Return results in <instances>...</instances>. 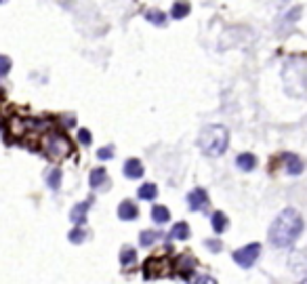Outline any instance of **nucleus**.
Wrapping results in <instances>:
<instances>
[{
	"label": "nucleus",
	"instance_id": "obj_1",
	"mask_svg": "<svg viewBox=\"0 0 307 284\" xmlns=\"http://www.w3.org/2000/svg\"><path fill=\"white\" fill-rule=\"evenodd\" d=\"M303 232V217L294 208H284L269 228V240L278 248H288Z\"/></svg>",
	"mask_w": 307,
	"mask_h": 284
},
{
	"label": "nucleus",
	"instance_id": "obj_2",
	"mask_svg": "<svg viewBox=\"0 0 307 284\" xmlns=\"http://www.w3.org/2000/svg\"><path fill=\"white\" fill-rule=\"evenodd\" d=\"M198 146L206 156H221L229 146V131L223 124H208L200 131Z\"/></svg>",
	"mask_w": 307,
	"mask_h": 284
},
{
	"label": "nucleus",
	"instance_id": "obj_3",
	"mask_svg": "<svg viewBox=\"0 0 307 284\" xmlns=\"http://www.w3.org/2000/svg\"><path fill=\"white\" fill-rule=\"evenodd\" d=\"M40 146H42V152L51 160H61V158H65V156L72 154V144H69V139L63 133H59V131L46 133L42 137V141H40Z\"/></svg>",
	"mask_w": 307,
	"mask_h": 284
},
{
	"label": "nucleus",
	"instance_id": "obj_4",
	"mask_svg": "<svg viewBox=\"0 0 307 284\" xmlns=\"http://www.w3.org/2000/svg\"><path fill=\"white\" fill-rule=\"evenodd\" d=\"M259 255H261V244H259V242H251V244L238 248V251H234L232 259H234V263L240 265L242 269H251L257 263Z\"/></svg>",
	"mask_w": 307,
	"mask_h": 284
},
{
	"label": "nucleus",
	"instance_id": "obj_5",
	"mask_svg": "<svg viewBox=\"0 0 307 284\" xmlns=\"http://www.w3.org/2000/svg\"><path fill=\"white\" fill-rule=\"evenodd\" d=\"M143 274H145V278H164V276L173 274V265H171L169 259L149 257L143 263Z\"/></svg>",
	"mask_w": 307,
	"mask_h": 284
},
{
	"label": "nucleus",
	"instance_id": "obj_6",
	"mask_svg": "<svg viewBox=\"0 0 307 284\" xmlns=\"http://www.w3.org/2000/svg\"><path fill=\"white\" fill-rule=\"evenodd\" d=\"M187 206H190V210H202L204 206H208V192L204 187H196L192 189L190 194H187Z\"/></svg>",
	"mask_w": 307,
	"mask_h": 284
},
{
	"label": "nucleus",
	"instance_id": "obj_7",
	"mask_svg": "<svg viewBox=\"0 0 307 284\" xmlns=\"http://www.w3.org/2000/svg\"><path fill=\"white\" fill-rule=\"evenodd\" d=\"M194 265H196V259L190 255V253H183L179 259H177V265H175V269H179V274L187 280L192 274H194Z\"/></svg>",
	"mask_w": 307,
	"mask_h": 284
},
{
	"label": "nucleus",
	"instance_id": "obj_8",
	"mask_svg": "<svg viewBox=\"0 0 307 284\" xmlns=\"http://www.w3.org/2000/svg\"><path fill=\"white\" fill-rule=\"evenodd\" d=\"M93 204V198L85 200V202H80L72 208V212H69V219H72V223H76V226H85V221H87V210L91 208Z\"/></svg>",
	"mask_w": 307,
	"mask_h": 284
},
{
	"label": "nucleus",
	"instance_id": "obj_9",
	"mask_svg": "<svg viewBox=\"0 0 307 284\" xmlns=\"http://www.w3.org/2000/svg\"><path fill=\"white\" fill-rule=\"evenodd\" d=\"M137 215H139L137 204L131 202V200H122L120 206H118V217L122 221H133V219H137Z\"/></svg>",
	"mask_w": 307,
	"mask_h": 284
},
{
	"label": "nucleus",
	"instance_id": "obj_10",
	"mask_svg": "<svg viewBox=\"0 0 307 284\" xmlns=\"http://www.w3.org/2000/svg\"><path fill=\"white\" fill-rule=\"evenodd\" d=\"M124 175L128 179H139V177H143V164H141L139 158H128L124 162Z\"/></svg>",
	"mask_w": 307,
	"mask_h": 284
},
{
	"label": "nucleus",
	"instance_id": "obj_11",
	"mask_svg": "<svg viewBox=\"0 0 307 284\" xmlns=\"http://www.w3.org/2000/svg\"><path fill=\"white\" fill-rule=\"evenodd\" d=\"M236 167H238L240 171H253L255 167H257V158H255V154H251V152H242V154H238L236 156Z\"/></svg>",
	"mask_w": 307,
	"mask_h": 284
},
{
	"label": "nucleus",
	"instance_id": "obj_12",
	"mask_svg": "<svg viewBox=\"0 0 307 284\" xmlns=\"http://www.w3.org/2000/svg\"><path fill=\"white\" fill-rule=\"evenodd\" d=\"M284 162H286V171L290 173V175H301L303 173V169H305V164H303V160L297 156V154H284Z\"/></svg>",
	"mask_w": 307,
	"mask_h": 284
},
{
	"label": "nucleus",
	"instance_id": "obj_13",
	"mask_svg": "<svg viewBox=\"0 0 307 284\" xmlns=\"http://www.w3.org/2000/svg\"><path fill=\"white\" fill-rule=\"evenodd\" d=\"M89 183H91V187H93V189H97V187H101V185L108 187L110 179H108V173H105V169H101V167L93 169V171H91V175H89Z\"/></svg>",
	"mask_w": 307,
	"mask_h": 284
},
{
	"label": "nucleus",
	"instance_id": "obj_14",
	"mask_svg": "<svg viewBox=\"0 0 307 284\" xmlns=\"http://www.w3.org/2000/svg\"><path fill=\"white\" fill-rule=\"evenodd\" d=\"M210 226L215 230V234H223L229 228V219L223 210H217V212H212V217H210Z\"/></svg>",
	"mask_w": 307,
	"mask_h": 284
},
{
	"label": "nucleus",
	"instance_id": "obj_15",
	"mask_svg": "<svg viewBox=\"0 0 307 284\" xmlns=\"http://www.w3.org/2000/svg\"><path fill=\"white\" fill-rule=\"evenodd\" d=\"M169 236H171V238H175V240H187V238H190V226H187L185 221L175 223V226L171 228V232H169Z\"/></svg>",
	"mask_w": 307,
	"mask_h": 284
},
{
	"label": "nucleus",
	"instance_id": "obj_16",
	"mask_svg": "<svg viewBox=\"0 0 307 284\" xmlns=\"http://www.w3.org/2000/svg\"><path fill=\"white\" fill-rule=\"evenodd\" d=\"M187 13H190V3H185V0H179V3H175L173 9H171V17H173V19H183Z\"/></svg>",
	"mask_w": 307,
	"mask_h": 284
},
{
	"label": "nucleus",
	"instance_id": "obj_17",
	"mask_svg": "<svg viewBox=\"0 0 307 284\" xmlns=\"http://www.w3.org/2000/svg\"><path fill=\"white\" fill-rule=\"evenodd\" d=\"M151 219L156 221V223H167L171 219V212H169L167 206L156 204V206H151Z\"/></svg>",
	"mask_w": 307,
	"mask_h": 284
},
{
	"label": "nucleus",
	"instance_id": "obj_18",
	"mask_svg": "<svg viewBox=\"0 0 307 284\" xmlns=\"http://www.w3.org/2000/svg\"><path fill=\"white\" fill-rule=\"evenodd\" d=\"M137 196H139L141 200H156V196H158V187L154 185V183H145V185L139 187Z\"/></svg>",
	"mask_w": 307,
	"mask_h": 284
},
{
	"label": "nucleus",
	"instance_id": "obj_19",
	"mask_svg": "<svg viewBox=\"0 0 307 284\" xmlns=\"http://www.w3.org/2000/svg\"><path fill=\"white\" fill-rule=\"evenodd\" d=\"M61 179H63L61 169H53L49 175H46V185H49L51 189H59L61 187Z\"/></svg>",
	"mask_w": 307,
	"mask_h": 284
},
{
	"label": "nucleus",
	"instance_id": "obj_20",
	"mask_svg": "<svg viewBox=\"0 0 307 284\" xmlns=\"http://www.w3.org/2000/svg\"><path fill=\"white\" fill-rule=\"evenodd\" d=\"M137 261V253H135V248L133 246H124L122 251H120V263L122 265H131Z\"/></svg>",
	"mask_w": 307,
	"mask_h": 284
},
{
	"label": "nucleus",
	"instance_id": "obj_21",
	"mask_svg": "<svg viewBox=\"0 0 307 284\" xmlns=\"http://www.w3.org/2000/svg\"><path fill=\"white\" fill-rule=\"evenodd\" d=\"M158 236H160V234L151 232V230H145V232H141V236H139V244L143 246V248H147V246H151L154 242L158 240Z\"/></svg>",
	"mask_w": 307,
	"mask_h": 284
},
{
	"label": "nucleus",
	"instance_id": "obj_22",
	"mask_svg": "<svg viewBox=\"0 0 307 284\" xmlns=\"http://www.w3.org/2000/svg\"><path fill=\"white\" fill-rule=\"evenodd\" d=\"M67 238H69V242H74V244H80L82 240L87 238V232L82 230V226H78L76 230H72V232H69V236H67Z\"/></svg>",
	"mask_w": 307,
	"mask_h": 284
},
{
	"label": "nucleus",
	"instance_id": "obj_23",
	"mask_svg": "<svg viewBox=\"0 0 307 284\" xmlns=\"http://www.w3.org/2000/svg\"><path fill=\"white\" fill-rule=\"evenodd\" d=\"M147 21L156 23V26H164V23H167V17H164L162 11H149V13H147Z\"/></svg>",
	"mask_w": 307,
	"mask_h": 284
},
{
	"label": "nucleus",
	"instance_id": "obj_24",
	"mask_svg": "<svg viewBox=\"0 0 307 284\" xmlns=\"http://www.w3.org/2000/svg\"><path fill=\"white\" fill-rule=\"evenodd\" d=\"M97 158H99V160H110V158H114V146L99 148V150H97Z\"/></svg>",
	"mask_w": 307,
	"mask_h": 284
},
{
	"label": "nucleus",
	"instance_id": "obj_25",
	"mask_svg": "<svg viewBox=\"0 0 307 284\" xmlns=\"http://www.w3.org/2000/svg\"><path fill=\"white\" fill-rule=\"evenodd\" d=\"M78 141H80L82 146H91L93 137H91V133L87 131V128H80V131H78Z\"/></svg>",
	"mask_w": 307,
	"mask_h": 284
},
{
	"label": "nucleus",
	"instance_id": "obj_26",
	"mask_svg": "<svg viewBox=\"0 0 307 284\" xmlns=\"http://www.w3.org/2000/svg\"><path fill=\"white\" fill-rule=\"evenodd\" d=\"M9 69H11V59L5 57V55H0V76H7Z\"/></svg>",
	"mask_w": 307,
	"mask_h": 284
},
{
	"label": "nucleus",
	"instance_id": "obj_27",
	"mask_svg": "<svg viewBox=\"0 0 307 284\" xmlns=\"http://www.w3.org/2000/svg\"><path fill=\"white\" fill-rule=\"evenodd\" d=\"M194 284H217V280L210 278V276H198V278L194 280Z\"/></svg>",
	"mask_w": 307,
	"mask_h": 284
},
{
	"label": "nucleus",
	"instance_id": "obj_28",
	"mask_svg": "<svg viewBox=\"0 0 307 284\" xmlns=\"http://www.w3.org/2000/svg\"><path fill=\"white\" fill-rule=\"evenodd\" d=\"M204 244L210 248L212 253H219V251H221V242H219V240H206Z\"/></svg>",
	"mask_w": 307,
	"mask_h": 284
},
{
	"label": "nucleus",
	"instance_id": "obj_29",
	"mask_svg": "<svg viewBox=\"0 0 307 284\" xmlns=\"http://www.w3.org/2000/svg\"><path fill=\"white\" fill-rule=\"evenodd\" d=\"M299 284H307V282H305V280H303V282H299Z\"/></svg>",
	"mask_w": 307,
	"mask_h": 284
},
{
	"label": "nucleus",
	"instance_id": "obj_30",
	"mask_svg": "<svg viewBox=\"0 0 307 284\" xmlns=\"http://www.w3.org/2000/svg\"><path fill=\"white\" fill-rule=\"evenodd\" d=\"M0 3H5V0H0Z\"/></svg>",
	"mask_w": 307,
	"mask_h": 284
}]
</instances>
